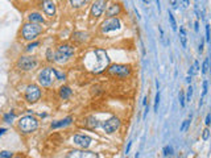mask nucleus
I'll list each match as a JSON object with an SVG mask.
<instances>
[{
	"label": "nucleus",
	"mask_w": 211,
	"mask_h": 158,
	"mask_svg": "<svg viewBox=\"0 0 211 158\" xmlns=\"http://www.w3.org/2000/svg\"><path fill=\"white\" fill-rule=\"evenodd\" d=\"M66 158H98V156L94 151H87L83 149V150H71Z\"/></svg>",
	"instance_id": "nucleus-13"
},
{
	"label": "nucleus",
	"mask_w": 211,
	"mask_h": 158,
	"mask_svg": "<svg viewBox=\"0 0 211 158\" xmlns=\"http://www.w3.org/2000/svg\"><path fill=\"white\" fill-rule=\"evenodd\" d=\"M106 5H107V0H95L90 11L92 17H100L106 9Z\"/></svg>",
	"instance_id": "nucleus-9"
},
{
	"label": "nucleus",
	"mask_w": 211,
	"mask_h": 158,
	"mask_svg": "<svg viewBox=\"0 0 211 158\" xmlns=\"http://www.w3.org/2000/svg\"><path fill=\"white\" fill-rule=\"evenodd\" d=\"M207 86H209V82L207 81H203V96H204V95L206 94H207Z\"/></svg>",
	"instance_id": "nucleus-37"
},
{
	"label": "nucleus",
	"mask_w": 211,
	"mask_h": 158,
	"mask_svg": "<svg viewBox=\"0 0 211 158\" xmlns=\"http://www.w3.org/2000/svg\"><path fill=\"white\" fill-rule=\"evenodd\" d=\"M158 104H160V91L156 94V99H155V112L158 111Z\"/></svg>",
	"instance_id": "nucleus-31"
},
{
	"label": "nucleus",
	"mask_w": 211,
	"mask_h": 158,
	"mask_svg": "<svg viewBox=\"0 0 211 158\" xmlns=\"http://www.w3.org/2000/svg\"><path fill=\"white\" fill-rule=\"evenodd\" d=\"M73 41H77V42H83L87 40V33H83V32H75L73 34Z\"/></svg>",
	"instance_id": "nucleus-19"
},
{
	"label": "nucleus",
	"mask_w": 211,
	"mask_h": 158,
	"mask_svg": "<svg viewBox=\"0 0 211 158\" xmlns=\"http://www.w3.org/2000/svg\"><path fill=\"white\" fill-rule=\"evenodd\" d=\"M38 84L42 87H50L56 81V68L53 67H45L38 72L37 77Z\"/></svg>",
	"instance_id": "nucleus-4"
},
{
	"label": "nucleus",
	"mask_w": 211,
	"mask_h": 158,
	"mask_svg": "<svg viewBox=\"0 0 211 158\" xmlns=\"http://www.w3.org/2000/svg\"><path fill=\"white\" fill-rule=\"evenodd\" d=\"M42 32V26L36 23H25L21 28V36L26 41H33L37 38V36Z\"/></svg>",
	"instance_id": "nucleus-3"
},
{
	"label": "nucleus",
	"mask_w": 211,
	"mask_h": 158,
	"mask_svg": "<svg viewBox=\"0 0 211 158\" xmlns=\"http://www.w3.org/2000/svg\"><path fill=\"white\" fill-rule=\"evenodd\" d=\"M189 125H190V120H185L183 124H182V126H181V132H185V130H186Z\"/></svg>",
	"instance_id": "nucleus-35"
},
{
	"label": "nucleus",
	"mask_w": 211,
	"mask_h": 158,
	"mask_svg": "<svg viewBox=\"0 0 211 158\" xmlns=\"http://www.w3.org/2000/svg\"><path fill=\"white\" fill-rule=\"evenodd\" d=\"M53 57H54V54H52V50L49 49L47 50V59H49L50 62H53Z\"/></svg>",
	"instance_id": "nucleus-38"
},
{
	"label": "nucleus",
	"mask_w": 211,
	"mask_h": 158,
	"mask_svg": "<svg viewBox=\"0 0 211 158\" xmlns=\"http://www.w3.org/2000/svg\"><path fill=\"white\" fill-rule=\"evenodd\" d=\"M24 98L28 103H36L38 102L40 98H41V90L37 84H29L26 86L25 88V92H24Z\"/></svg>",
	"instance_id": "nucleus-6"
},
{
	"label": "nucleus",
	"mask_w": 211,
	"mask_h": 158,
	"mask_svg": "<svg viewBox=\"0 0 211 158\" xmlns=\"http://www.w3.org/2000/svg\"><path fill=\"white\" fill-rule=\"evenodd\" d=\"M198 71H199V63H198V61H195L194 62V65L190 67V70H189V75H194V74H198Z\"/></svg>",
	"instance_id": "nucleus-22"
},
{
	"label": "nucleus",
	"mask_w": 211,
	"mask_h": 158,
	"mask_svg": "<svg viewBox=\"0 0 211 158\" xmlns=\"http://www.w3.org/2000/svg\"><path fill=\"white\" fill-rule=\"evenodd\" d=\"M71 121H73V119H71V117H66V119H63V120L56 121V123H52L50 128H52V129L62 128V126H66V125H69V124H71Z\"/></svg>",
	"instance_id": "nucleus-17"
},
{
	"label": "nucleus",
	"mask_w": 211,
	"mask_h": 158,
	"mask_svg": "<svg viewBox=\"0 0 211 158\" xmlns=\"http://www.w3.org/2000/svg\"><path fill=\"white\" fill-rule=\"evenodd\" d=\"M157 2V4H158V8H160V0H156Z\"/></svg>",
	"instance_id": "nucleus-48"
},
{
	"label": "nucleus",
	"mask_w": 211,
	"mask_h": 158,
	"mask_svg": "<svg viewBox=\"0 0 211 158\" xmlns=\"http://www.w3.org/2000/svg\"><path fill=\"white\" fill-rule=\"evenodd\" d=\"M102 128L104 129L106 133H114L120 128V120L118 117H111L102 124Z\"/></svg>",
	"instance_id": "nucleus-10"
},
{
	"label": "nucleus",
	"mask_w": 211,
	"mask_h": 158,
	"mask_svg": "<svg viewBox=\"0 0 211 158\" xmlns=\"http://www.w3.org/2000/svg\"><path fill=\"white\" fill-rule=\"evenodd\" d=\"M120 12H121V5L118 4V3H114V4L108 5V8L106 9V16L114 17V16H118Z\"/></svg>",
	"instance_id": "nucleus-14"
},
{
	"label": "nucleus",
	"mask_w": 211,
	"mask_h": 158,
	"mask_svg": "<svg viewBox=\"0 0 211 158\" xmlns=\"http://www.w3.org/2000/svg\"><path fill=\"white\" fill-rule=\"evenodd\" d=\"M178 99H179V104H181V107L183 108L185 107V102H186V100H185V94L181 91L179 92V96H178Z\"/></svg>",
	"instance_id": "nucleus-32"
},
{
	"label": "nucleus",
	"mask_w": 211,
	"mask_h": 158,
	"mask_svg": "<svg viewBox=\"0 0 211 158\" xmlns=\"http://www.w3.org/2000/svg\"><path fill=\"white\" fill-rule=\"evenodd\" d=\"M164 156L165 157H172L173 156V146L168 145V146L164 147Z\"/></svg>",
	"instance_id": "nucleus-25"
},
{
	"label": "nucleus",
	"mask_w": 211,
	"mask_h": 158,
	"mask_svg": "<svg viewBox=\"0 0 211 158\" xmlns=\"http://www.w3.org/2000/svg\"><path fill=\"white\" fill-rule=\"evenodd\" d=\"M57 51H60L61 54L66 55L67 58H70V57L74 55V53H75V49H74L73 46H70V45H61V46L57 49Z\"/></svg>",
	"instance_id": "nucleus-15"
},
{
	"label": "nucleus",
	"mask_w": 211,
	"mask_h": 158,
	"mask_svg": "<svg viewBox=\"0 0 211 158\" xmlns=\"http://www.w3.org/2000/svg\"><path fill=\"white\" fill-rule=\"evenodd\" d=\"M87 124H88L90 126H92V128H94V126H95V128H97V126H98V120L95 119V117H88Z\"/></svg>",
	"instance_id": "nucleus-28"
},
{
	"label": "nucleus",
	"mask_w": 211,
	"mask_h": 158,
	"mask_svg": "<svg viewBox=\"0 0 211 158\" xmlns=\"http://www.w3.org/2000/svg\"><path fill=\"white\" fill-rule=\"evenodd\" d=\"M4 132H5V129H4V128H0V136H2V134L4 133Z\"/></svg>",
	"instance_id": "nucleus-45"
},
{
	"label": "nucleus",
	"mask_w": 211,
	"mask_h": 158,
	"mask_svg": "<svg viewBox=\"0 0 211 158\" xmlns=\"http://www.w3.org/2000/svg\"><path fill=\"white\" fill-rule=\"evenodd\" d=\"M210 120H211V115L209 113L207 116H206V121H204V123H206V125H210V123H211Z\"/></svg>",
	"instance_id": "nucleus-39"
},
{
	"label": "nucleus",
	"mask_w": 211,
	"mask_h": 158,
	"mask_svg": "<svg viewBox=\"0 0 211 158\" xmlns=\"http://www.w3.org/2000/svg\"><path fill=\"white\" fill-rule=\"evenodd\" d=\"M69 2H70V5L73 8H81L84 4H87L90 0H69Z\"/></svg>",
	"instance_id": "nucleus-21"
},
{
	"label": "nucleus",
	"mask_w": 211,
	"mask_h": 158,
	"mask_svg": "<svg viewBox=\"0 0 211 158\" xmlns=\"http://www.w3.org/2000/svg\"><path fill=\"white\" fill-rule=\"evenodd\" d=\"M71 94H73V91L70 90V87L62 86V87L60 88V96H61V99H63V100H66V99L70 98Z\"/></svg>",
	"instance_id": "nucleus-18"
},
{
	"label": "nucleus",
	"mask_w": 211,
	"mask_h": 158,
	"mask_svg": "<svg viewBox=\"0 0 211 158\" xmlns=\"http://www.w3.org/2000/svg\"><path fill=\"white\" fill-rule=\"evenodd\" d=\"M172 5H173V8H177L178 2H177V0H172Z\"/></svg>",
	"instance_id": "nucleus-42"
},
{
	"label": "nucleus",
	"mask_w": 211,
	"mask_h": 158,
	"mask_svg": "<svg viewBox=\"0 0 211 158\" xmlns=\"http://www.w3.org/2000/svg\"><path fill=\"white\" fill-rule=\"evenodd\" d=\"M203 51V42H200V45H199V53H202Z\"/></svg>",
	"instance_id": "nucleus-43"
},
{
	"label": "nucleus",
	"mask_w": 211,
	"mask_h": 158,
	"mask_svg": "<svg viewBox=\"0 0 211 158\" xmlns=\"http://www.w3.org/2000/svg\"><path fill=\"white\" fill-rule=\"evenodd\" d=\"M168 16H169V21H170V25H172V29L176 32L177 30V23H176V19H174V16L172 12H168Z\"/></svg>",
	"instance_id": "nucleus-23"
},
{
	"label": "nucleus",
	"mask_w": 211,
	"mask_h": 158,
	"mask_svg": "<svg viewBox=\"0 0 211 158\" xmlns=\"http://www.w3.org/2000/svg\"><path fill=\"white\" fill-rule=\"evenodd\" d=\"M38 45H40V42H38V41H34V42H32V44H29L28 46H26V50L30 51L32 49H34V47H36V46H38Z\"/></svg>",
	"instance_id": "nucleus-33"
},
{
	"label": "nucleus",
	"mask_w": 211,
	"mask_h": 158,
	"mask_svg": "<svg viewBox=\"0 0 211 158\" xmlns=\"http://www.w3.org/2000/svg\"><path fill=\"white\" fill-rule=\"evenodd\" d=\"M91 141H92L91 137L86 134H75L73 137V142L75 145H78L79 147H82V149H87L91 145Z\"/></svg>",
	"instance_id": "nucleus-11"
},
{
	"label": "nucleus",
	"mask_w": 211,
	"mask_h": 158,
	"mask_svg": "<svg viewBox=\"0 0 211 158\" xmlns=\"http://www.w3.org/2000/svg\"><path fill=\"white\" fill-rule=\"evenodd\" d=\"M191 96H193V87L190 86L187 88V95H186V98H185V100H186V102H191Z\"/></svg>",
	"instance_id": "nucleus-30"
},
{
	"label": "nucleus",
	"mask_w": 211,
	"mask_h": 158,
	"mask_svg": "<svg viewBox=\"0 0 211 158\" xmlns=\"http://www.w3.org/2000/svg\"><path fill=\"white\" fill-rule=\"evenodd\" d=\"M28 20L29 23H36V24H44L45 20L42 17L41 13H37V12H32L28 15Z\"/></svg>",
	"instance_id": "nucleus-16"
},
{
	"label": "nucleus",
	"mask_w": 211,
	"mask_h": 158,
	"mask_svg": "<svg viewBox=\"0 0 211 158\" xmlns=\"http://www.w3.org/2000/svg\"><path fill=\"white\" fill-rule=\"evenodd\" d=\"M195 30H199V24H198V21H195Z\"/></svg>",
	"instance_id": "nucleus-44"
},
{
	"label": "nucleus",
	"mask_w": 211,
	"mask_h": 158,
	"mask_svg": "<svg viewBox=\"0 0 211 158\" xmlns=\"http://www.w3.org/2000/svg\"><path fill=\"white\" fill-rule=\"evenodd\" d=\"M206 41L210 42V25L206 24Z\"/></svg>",
	"instance_id": "nucleus-36"
},
{
	"label": "nucleus",
	"mask_w": 211,
	"mask_h": 158,
	"mask_svg": "<svg viewBox=\"0 0 211 158\" xmlns=\"http://www.w3.org/2000/svg\"><path fill=\"white\" fill-rule=\"evenodd\" d=\"M56 79H57V81H65V79H66L65 72H62L60 70H56Z\"/></svg>",
	"instance_id": "nucleus-26"
},
{
	"label": "nucleus",
	"mask_w": 211,
	"mask_h": 158,
	"mask_svg": "<svg viewBox=\"0 0 211 158\" xmlns=\"http://www.w3.org/2000/svg\"><path fill=\"white\" fill-rule=\"evenodd\" d=\"M209 70V58H204L203 65H202V74H206Z\"/></svg>",
	"instance_id": "nucleus-29"
},
{
	"label": "nucleus",
	"mask_w": 211,
	"mask_h": 158,
	"mask_svg": "<svg viewBox=\"0 0 211 158\" xmlns=\"http://www.w3.org/2000/svg\"><path fill=\"white\" fill-rule=\"evenodd\" d=\"M182 4H183V8H187L190 4V0H182Z\"/></svg>",
	"instance_id": "nucleus-40"
},
{
	"label": "nucleus",
	"mask_w": 211,
	"mask_h": 158,
	"mask_svg": "<svg viewBox=\"0 0 211 158\" xmlns=\"http://www.w3.org/2000/svg\"><path fill=\"white\" fill-rule=\"evenodd\" d=\"M41 8L44 13L49 17H53L56 15V3L53 0H42L41 2Z\"/></svg>",
	"instance_id": "nucleus-12"
},
{
	"label": "nucleus",
	"mask_w": 211,
	"mask_h": 158,
	"mask_svg": "<svg viewBox=\"0 0 211 158\" xmlns=\"http://www.w3.org/2000/svg\"><path fill=\"white\" fill-rule=\"evenodd\" d=\"M142 2H144L145 4H149V3H150V0H142Z\"/></svg>",
	"instance_id": "nucleus-46"
},
{
	"label": "nucleus",
	"mask_w": 211,
	"mask_h": 158,
	"mask_svg": "<svg viewBox=\"0 0 211 158\" xmlns=\"http://www.w3.org/2000/svg\"><path fill=\"white\" fill-rule=\"evenodd\" d=\"M120 20L118 17H108L107 20H104L102 25H100V29H102L103 33H108V32H112V30H118L120 29Z\"/></svg>",
	"instance_id": "nucleus-8"
},
{
	"label": "nucleus",
	"mask_w": 211,
	"mask_h": 158,
	"mask_svg": "<svg viewBox=\"0 0 211 158\" xmlns=\"http://www.w3.org/2000/svg\"><path fill=\"white\" fill-rule=\"evenodd\" d=\"M131 146H132V141H129V142H128V146H127V149H125V153H127V154H129Z\"/></svg>",
	"instance_id": "nucleus-41"
},
{
	"label": "nucleus",
	"mask_w": 211,
	"mask_h": 158,
	"mask_svg": "<svg viewBox=\"0 0 211 158\" xmlns=\"http://www.w3.org/2000/svg\"><path fill=\"white\" fill-rule=\"evenodd\" d=\"M13 119H15V113L13 112H8V113H5L3 116V120L5 121V123H12Z\"/></svg>",
	"instance_id": "nucleus-24"
},
{
	"label": "nucleus",
	"mask_w": 211,
	"mask_h": 158,
	"mask_svg": "<svg viewBox=\"0 0 211 158\" xmlns=\"http://www.w3.org/2000/svg\"><path fill=\"white\" fill-rule=\"evenodd\" d=\"M135 158H139V153H137V154L135 156Z\"/></svg>",
	"instance_id": "nucleus-49"
},
{
	"label": "nucleus",
	"mask_w": 211,
	"mask_h": 158,
	"mask_svg": "<svg viewBox=\"0 0 211 158\" xmlns=\"http://www.w3.org/2000/svg\"><path fill=\"white\" fill-rule=\"evenodd\" d=\"M110 63V58L106 54V51L102 49H95L91 53H88L84 58V65H86L92 72L103 71Z\"/></svg>",
	"instance_id": "nucleus-1"
},
{
	"label": "nucleus",
	"mask_w": 211,
	"mask_h": 158,
	"mask_svg": "<svg viewBox=\"0 0 211 158\" xmlns=\"http://www.w3.org/2000/svg\"><path fill=\"white\" fill-rule=\"evenodd\" d=\"M209 137H210V130H209V128H206L202 133V138L206 141V140H209Z\"/></svg>",
	"instance_id": "nucleus-34"
},
{
	"label": "nucleus",
	"mask_w": 211,
	"mask_h": 158,
	"mask_svg": "<svg viewBox=\"0 0 211 158\" xmlns=\"http://www.w3.org/2000/svg\"><path fill=\"white\" fill-rule=\"evenodd\" d=\"M37 59L32 55H23L20 57L17 62H16V67L21 71H30L37 66Z\"/></svg>",
	"instance_id": "nucleus-5"
},
{
	"label": "nucleus",
	"mask_w": 211,
	"mask_h": 158,
	"mask_svg": "<svg viewBox=\"0 0 211 158\" xmlns=\"http://www.w3.org/2000/svg\"><path fill=\"white\" fill-rule=\"evenodd\" d=\"M17 128L21 133L24 134H29L32 132H34L37 128H38V120H37L34 116L32 115H26L23 116L19 121H17Z\"/></svg>",
	"instance_id": "nucleus-2"
},
{
	"label": "nucleus",
	"mask_w": 211,
	"mask_h": 158,
	"mask_svg": "<svg viewBox=\"0 0 211 158\" xmlns=\"http://www.w3.org/2000/svg\"><path fill=\"white\" fill-rule=\"evenodd\" d=\"M108 72L119 78H127L131 74V67L127 65H111L108 67Z\"/></svg>",
	"instance_id": "nucleus-7"
},
{
	"label": "nucleus",
	"mask_w": 211,
	"mask_h": 158,
	"mask_svg": "<svg viewBox=\"0 0 211 158\" xmlns=\"http://www.w3.org/2000/svg\"><path fill=\"white\" fill-rule=\"evenodd\" d=\"M179 40H181V45L182 47H186L187 46V37H186V29L182 28L179 29Z\"/></svg>",
	"instance_id": "nucleus-20"
},
{
	"label": "nucleus",
	"mask_w": 211,
	"mask_h": 158,
	"mask_svg": "<svg viewBox=\"0 0 211 158\" xmlns=\"http://www.w3.org/2000/svg\"><path fill=\"white\" fill-rule=\"evenodd\" d=\"M12 158H23V157H21V156H13Z\"/></svg>",
	"instance_id": "nucleus-47"
},
{
	"label": "nucleus",
	"mask_w": 211,
	"mask_h": 158,
	"mask_svg": "<svg viewBox=\"0 0 211 158\" xmlns=\"http://www.w3.org/2000/svg\"><path fill=\"white\" fill-rule=\"evenodd\" d=\"M12 157H13V153H12V151H8V150L0 151V158H12Z\"/></svg>",
	"instance_id": "nucleus-27"
}]
</instances>
